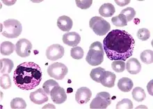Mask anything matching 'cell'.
I'll use <instances>...</instances> for the list:
<instances>
[{"mask_svg":"<svg viewBox=\"0 0 153 109\" xmlns=\"http://www.w3.org/2000/svg\"><path fill=\"white\" fill-rule=\"evenodd\" d=\"M134 47L132 36L123 30L110 31L103 40V50L111 61H126L132 56Z\"/></svg>","mask_w":153,"mask_h":109,"instance_id":"cell-1","label":"cell"},{"mask_svg":"<svg viewBox=\"0 0 153 109\" xmlns=\"http://www.w3.org/2000/svg\"><path fill=\"white\" fill-rule=\"evenodd\" d=\"M42 72L40 66L33 62H25L16 67L13 73V82L18 87L30 90L40 84Z\"/></svg>","mask_w":153,"mask_h":109,"instance_id":"cell-2","label":"cell"},{"mask_svg":"<svg viewBox=\"0 0 153 109\" xmlns=\"http://www.w3.org/2000/svg\"><path fill=\"white\" fill-rule=\"evenodd\" d=\"M104 50L101 42H94L91 44L88 54L86 57V61L89 65L97 66L104 61Z\"/></svg>","mask_w":153,"mask_h":109,"instance_id":"cell-3","label":"cell"},{"mask_svg":"<svg viewBox=\"0 0 153 109\" xmlns=\"http://www.w3.org/2000/svg\"><path fill=\"white\" fill-rule=\"evenodd\" d=\"M22 31V27L18 20L9 19L2 23L1 25V35L8 38H16Z\"/></svg>","mask_w":153,"mask_h":109,"instance_id":"cell-4","label":"cell"},{"mask_svg":"<svg viewBox=\"0 0 153 109\" xmlns=\"http://www.w3.org/2000/svg\"><path fill=\"white\" fill-rule=\"evenodd\" d=\"M89 27L97 36H102L109 33L111 25L102 17H93L89 21Z\"/></svg>","mask_w":153,"mask_h":109,"instance_id":"cell-5","label":"cell"},{"mask_svg":"<svg viewBox=\"0 0 153 109\" xmlns=\"http://www.w3.org/2000/svg\"><path fill=\"white\" fill-rule=\"evenodd\" d=\"M111 103V98L110 94L107 92H100L97 93L96 97L93 99L90 104L92 109L107 108Z\"/></svg>","mask_w":153,"mask_h":109,"instance_id":"cell-6","label":"cell"},{"mask_svg":"<svg viewBox=\"0 0 153 109\" xmlns=\"http://www.w3.org/2000/svg\"><path fill=\"white\" fill-rule=\"evenodd\" d=\"M68 67L61 63H54L51 64L48 68V74L50 77L56 80H62L68 74Z\"/></svg>","mask_w":153,"mask_h":109,"instance_id":"cell-7","label":"cell"},{"mask_svg":"<svg viewBox=\"0 0 153 109\" xmlns=\"http://www.w3.org/2000/svg\"><path fill=\"white\" fill-rule=\"evenodd\" d=\"M32 50V44L25 38L20 39L16 44V52L19 56L25 58L29 56Z\"/></svg>","mask_w":153,"mask_h":109,"instance_id":"cell-8","label":"cell"},{"mask_svg":"<svg viewBox=\"0 0 153 109\" xmlns=\"http://www.w3.org/2000/svg\"><path fill=\"white\" fill-rule=\"evenodd\" d=\"M65 50L59 44H54L49 47L46 50V56L50 61H57L63 56Z\"/></svg>","mask_w":153,"mask_h":109,"instance_id":"cell-9","label":"cell"},{"mask_svg":"<svg viewBox=\"0 0 153 109\" xmlns=\"http://www.w3.org/2000/svg\"><path fill=\"white\" fill-rule=\"evenodd\" d=\"M51 99L56 104H61L66 101L67 95L64 88L58 85L52 89L50 93Z\"/></svg>","mask_w":153,"mask_h":109,"instance_id":"cell-10","label":"cell"},{"mask_svg":"<svg viewBox=\"0 0 153 109\" xmlns=\"http://www.w3.org/2000/svg\"><path fill=\"white\" fill-rule=\"evenodd\" d=\"M92 93L91 90L86 87H82L76 90L75 94V99L79 104H86L90 100Z\"/></svg>","mask_w":153,"mask_h":109,"instance_id":"cell-11","label":"cell"},{"mask_svg":"<svg viewBox=\"0 0 153 109\" xmlns=\"http://www.w3.org/2000/svg\"><path fill=\"white\" fill-rule=\"evenodd\" d=\"M29 97L31 101L36 104H42L48 101V94L42 88H38L36 91L31 93Z\"/></svg>","mask_w":153,"mask_h":109,"instance_id":"cell-12","label":"cell"},{"mask_svg":"<svg viewBox=\"0 0 153 109\" xmlns=\"http://www.w3.org/2000/svg\"><path fill=\"white\" fill-rule=\"evenodd\" d=\"M63 43L71 47H76L79 44L81 41V36L76 32H68L63 36Z\"/></svg>","mask_w":153,"mask_h":109,"instance_id":"cell-13","label":"cell"},{"mask_svg":"<svg viewBox=\"0 0 153 109\" xmlns=\"http://www.w3.org/2000/svg\"><path fill=\"white\" fill-rule=\"evenodd\" d=\"M127 71L131 74H137L139 73L141 70V65L135 58H131L127 61V64H125Z\"/></svg>","mask_w":153,"mask_h":109,"instance_id":"cell-14","label":"cell"},{"mask_svg":"<svg viewBox=\"0 0 153 109\" xmlns=\"http://www.w3.org/2000/svg\"><path fill=\"white\" fill-rule=\"evenodd\" d=\"M57 26L63 31H69L73 26V22L68 16H63L57 20Z\"/></svg>","mask_w":153,"mask_h":109,"instance_id":"cell-15","label":"cell"},{"mask_svg":"<svg viewBox=\"0 0 153 109\" xmlns=\"http://www.w3.org/2000/svg\"><path fill=\"white\" fill-rule=\"evenodd\" d=\"M116 76L114 72L106 71L105 74L101 80V84L107 87H113L115 85V81H116Z\"/></svg>","mask_w":153,"mask_h":109,"instance_id":"cell-16","label":"cell"},{"mask_svg":"<svg viewBox=\"0 0 153 109\" xmlns=\"http://www.w3.org/2000/svg\"><path fill=\"white\" fill-rule=\"evenodd\" d=\"M116 12V9L113 4L110 3L104 4L103 5L100 6L99 8V13L101 16L105 17V18H109L113 16Z\"/></svg>","mask_w":153,"mask_h":109,"instance_id":"cell-17","label":"cell"},{"mask_svg":"<svg viewBox=\"0 0 153 109\" xmlns=\"http://www.w3.org/2000/svg\"><path fill=\"white\" fill-rule=\"evenodd\" d=\"M133 85L134 83L132 80L127 77L121 78L118 82V87L119 90H120L123 92H125V93L130 91L132 89Z\"/></svg>","mask_w":153,"mask_h":109,"instance_id":"cell-18","label":"cell"},{"mask_svg":"<svg viewBox=\"0 0 153 109\" xmlns=\"http://www.w3.org/2000/svg\"><path fill=\"white\" fill-rule=\"evenodd\" d=\"M0 63H1L0 72L1 74H10L13 68V62L8 59H1Z\"/></svg>","mask_w":153,"mask_h":109,"instance_id":"cell-19","label":"cell"},{"mask_svg":"<svg viewBox=\"0 0 153 109\" xmlns=\"http://www.w3.org/2000/svg\"><path fill=\"white\" fill-rule=\"evenodd\" d=\"M106 70L102 67H96L91 70L90 73V76L93 81L97 83H100L105 74Z\"/></svg>","mask_w":153,"mask_h":109,"instance_id":"cell-20","label":"cell"},{"mask_svg":"<svg viewBox=\"0 0 153 109\" xmlns=\"http://www.w3.org/2000/svg\"><path fill=\"white\" fill-rule=\"evenodd\" d=\"M15 50H16V47H15L14 44H13L11 42L5 41L1 44L0 52L2 55L9 56L13 54Z\"/></svg>","mask_w":153,"mask_h":109,"instance_id":"cell-21","label":"cell"},{"mask_svg":"<svg viewBox=\"0 0 153 109\" xmlns=\"http://www.w3.org/2000/svg\"><path fill=\"white\" fill-rule=\"evenodd\" d=\"M132 97L137 102H143L146 99V95L143 88L140 87H137L132 90Z\"/></svg>","mask_w":153,"mask_h":109,"instance_id":"cell-22","label":"cell"},{"mask_svg":"<svg viewBox=\"0 0 153 109\" xmlns=\"http://www.w3.org/2000/svg\"><path fill=\"white\" fill-rule=\"evenodd\" d=\"M10 107L13 109H25L27 107V103L22 98L16 97L10 102Z\"/></svg>","mask_w":153,"mask_h":109,"instance_id":"cell-23","label":"cell"},{"mask_svg":"<svg viewBox=\"0 0 153 109\" xmlns=\"http://www.w3.org/2000/svg\"><path fill=\"white\" fill-rule=\"evenodd\" d=\"M111 22L116 27H125L127 25V21L125 17L122 14H119L118 16L114 17L111 19Z\"/></svg>","mask_w":153,"mask_h":109,"instance_id":"cell-24","label":"cell"},{"mask_svg":"<svg viewBox=\"0 0 153 109\" xmlns=\"http://www.w3.org/2000/svg\"><path fill=\"white\" fill-rule=\"evenodd\" d=\"M142 62L146 64H150L153 62V52L152 50H147L143 51L140 55Z\"/></svg>","mask_w":153,"mask_h":109,"instance_id":"cell-25","label":"cell"},{"mask_svg":"<svg viewBox=\"0 0 153 109\" xmlns=\"http://www.w3.org/2000/svg\"><path fill=\"white\" fill-rule=\"evenodd\" d=\"M58 85H59V83H57L56 81L53 79H49L48 81H46V82L43 83L42 87H43L45 92L48 95H50L51 91L52 90V89L56 86H58Z\"/></svg>","mask_w":153,"mask_h":109,"instance_id":"cell-26","label":"cell"},{"mask_svg":"<svg viewBox=\"0 0 153 109\" xmlns=\"http://www.w3.org/2000/svg\"><path fill=\"white\" fill-rule=\"evenodd\" d=\"M0 85L4 89H8L11 87V81L8 74H3L0 78Z\"/></svg>","mask_w":153,"mask_h":109,"instance_id":"cell-27","label":"cell"},{"mask_svg":"<svg viewBox=\"0 0 153 109\" xmlns=\"http://www.w3.org/2000/svg\"><path fill=\"white\" fill-rule=\"evenodd\" d=\"M84 50L80 47H74L71 51V55L74 59L80 60L84 56Z\"/></svg>","mask_w":153,"mask_h":109,"instance_id":"cell-28","label":"cell"},{"mask_svg":"<svg viewBox=\"0 0 153 109\" xmlns=\"http://www.w3.org/2000/svg\"><path fill=\"white\" fill-rule=\"evenodd\" d=\"M120 14L123 15V16L125 17L127 22H130V21L132 20L135 17L136 11L133 8L128 7L127 8H125L124 10H123L122 11H121Z\"/></svg>","mask_w":153,"mask_h":109,"instance_id":"cell-29","label":"cell"},{"mask_svg":"<svg viewBox=\"0 0 153 109\" xmlns=\"http://www.w3.org/2000/svg\"><path fill=\"white\" fill-rule=\"evenodd\" d=\"M111 67L115 72L120 73L125 71V63L123 61H114L111 64Z\"/></svg>","mask_w":153,"mask_h":109,"instance_id":"cell-30","label":"cell"},{"mask_svg":"<svg viewBox=\"0 0 153 109\" xmlns=\"http://www.w3.org/2000/svg\"><path fill=\"white\" fill-rule=\"evenodd\" d=\"M133 108L132 102L129 99H124L118 102L116 105L117 109H131Z\"/></svg>","mask_w":153,"mask_h":109,"instance_id":"cell-31","label":"cell"},{"mask_svg":"<svg viewBox=\"0 0 153 109\" xmlns=\"http://www.w3.org/2000/svg\"><path fill=\"white\" fill-rule=\"evenodd\" d=\"M150 36V32L148 29L146 28H141L137 32V37L141 40L146 41L149 39Z\"/></svg>","mask_w":153,"mask_h":109,"instance_id":"cell-32","label":"cell"},{"mask_svg":"<svg viewBox=\"0 0 153 109\" xmlns=\"http://www.w3.org/2000/svg\"><path fill=\"white\" fill-rule=\"evenodd\" d=\"M75 3L79 8L86 10L91 7V6L93 4V1L92 0H82V1L77 0V1H75Z\"/></svg>","mask_w":153,"mask_h":109,"instance_id":"cell-33","label":"cell"},{"mask_svg":"<svg viewBox=\"0 0 153 109\" xmlns=\"http://www.w3.org/2000/svg\"><path fill=\"white\" fill-rule=\"evenodd\" d=\"M115 2L118 4L119 6H124L125 5H127V4H128L130 1H127V0H121V1H115Z\"/></svg>","mask_w":153,"mask_h":109,"instance_id":"cell-34","label":"cell"}]
</instances>
